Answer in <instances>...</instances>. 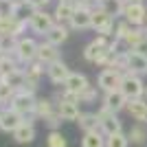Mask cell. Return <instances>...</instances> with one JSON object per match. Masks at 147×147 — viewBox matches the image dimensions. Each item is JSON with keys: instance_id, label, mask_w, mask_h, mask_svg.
Here are the masks:
<instances>
[{"instance_id": "1", "label": "cell", "mask_w": 147, "mask_h": 147, "mask_svg": "<svg viewBox=\"0 0 147 147\" xmlns=\"http://www.w3.org/2000/svg\"><path fill=\"white\" fill-rule=\"evenodd\" d=\"M35 92H31V90H26V88H22V90H18L16 94H13V99H11V108L16 112H20L22 117H29V119H33L35 117Z\"/></svg>"}, {"instance_id": "2", "label": "cell", "mask_w": 147, "mask_h": 147, "mask_svg": "<svg viewBox=\"0 0 147 147\" xmlns=\"http://www.w3.org/2000/svg\"><path fill=\"white\" fill-rule=\"evenodd\" d=\"M145 84H143L141 75H134V73H123V79H121V92L127 97V101L132 99H143L145 94Z\"/></svg>"}, {"instance_id": "3", "label": "cell", "mask_w": 147, "mask_h": 147, "mask_svg": "<svg viewBox=\"0 0 147 147\" xmlns=\"http://www.w3.org/2000/svg\"><path fill=\"white\" fill-rule=\"evenodd\" d=\"M37 46H40V44H37L33 37H18V40L13 42V53H16L18 61L31 64V61H35V57H37Z\"/></svg>"}, {"instance_id": "4", "label": "cell", "mask_w": 147, "mask_h": 147, "mask_svg": "<svg viewBox=\"0 0 147 147\" xmlns=\"http://www.w3.org/2000/svg\"><path fill=\"white\" fill-rule=\"evenodd\" d=\"M92 29L97 31L99 35H108V37L114 35V33H112V31H114V18H112L101 5H97L92 9Z\"/></svg>"}, {"instance_id": "5", "label": "cell", "mask_w": 147, "mask_h": 147, "mask_svg": "<svg viewBox=\"0 0 147 147\" xmlns=\"http://www.w3.org/2000/svg\"><path fill=\"white\" fill-rule=\"evenodd\" d=\"M53 24H55L53 13H46L44 9H35V11H33V16L29 18L31 31H33V33H37V35H46V33L53 29Z\"/></svg>"}, {"instance_id": "6", "label": "cell", "mask_w": 147, "mask_h": 147, "mask_svg": "<svg viewBox=\"0 0 147 147\" xmlns=\"http://www.w3.org/2000/svg\"><path fill=\"white\" fill-rule=\"evenodd\" d=\"M121 79L123 73L114 70V68H103L97 77V88H101L103 92H112V90H121Z\"/></svg>"}, {"instance_id": "7", "label": "cell", "mask_w": 147, "mask_h": 147, "mask_svg": "<svg viewBox=\"0 0 147 147\" xmlns=\"http://www.w3.org/2000/svg\"><path fill=\"white\" fill-rule=\"evenodd\" d=\"M97 117H99V127H101V132H103L105 136L121 132V121H119L117 112H112V110H108L105 105H101V110L97 112Z\"/></svg>"}, {"instance_id": "8", "label": "cell", "mask_w": 147, "mask_h": 147, "mask_svg": "<svg viewBox=\"0 0 147 147\" xmlns=\"http://www.w3.org/2000/svg\"><path fill=\"white\" fill-rule=\"evenodd\" d=\"M145 13H147V7L143 5V2H125L123 18L127 20L132 26H143L145 24Z\"/></svg>"}, {"instance_id": "9", "label": "cell", "mask_w": 147, "mask_h": 147, "mask_svg": "<svg viewBox=\"0 0 147 147\" xmlns=\"http://www.w3.org/2000/svg\"><path fill=\"white\" fill-rule=\"evenodd\" d=\"M125 64H127V73H134V75L147 73V55H143L134 49H125Z\"/></svg>"}, {"instance_id": "10", "label": "cell", "mask_w": 147, "mask_h": 147, "mask_svg": "<svg viewBox=\"0 0 147 147\" xmlns=\"http://www.w3.org/2000/svg\"><path fill=\"white\" fill-rule=\"evenodd\" d=\"M20 123H24V117L20 114V112H16L9 105V108H2V112H0V132H11L13 134V129L18 127Z\"/></svg>"}, {"instance_id": "11", "label": "cell", "mask_w": 147, "mask_h": 147, "mask_svg": "<svg viewBox=\"0 0 147 147\" xmlns=\"http://www.w3.org/2000/svg\"><path fill=\"white\" fill-rule=\"evenodd\" d=\"M68 24L75 31L92 29V9H88V7H75V13H73V18H70Z\"/></svg>"}, {"instance_id": "12", "label": "cell", "mask_w": 147, "mask_h": 147, "mask_svg": "<svg viewBox=\"0 0 147 147\" xmlns=\"http://www.w3.org/2000/svg\"><path fill=\"white\" fill-rule=\"evenodd\" d=\"M46 75H49L51 84H55V86H64V81L68 79L70 70H68V66L61 59H57V61H53V64L46 66Z\"/></svg>"}, {"instance_id": "13", "label": "cell", "mask_w": 147, "mask_h": 147, "mask_svg": "<svg viewBox=\"0 0 147 147\" xmlns=\"http://www.w3.org/2000/svg\"><path fill=\"white\" fill-rule=\"evenodd\" d=\"M35 59L40 61L42 66H49V64L61 59V57H59V51H57L55 44H51V42H46V40H44V42L37 46V57H35Z\"/></svg>"}, {"instance_id": "14", "label": "cell", "mask_w": 147, "mask_h": 147, "mask_svg": "<svg viewBox=\"0 0 147 147\" xmlns=\"http://www.w3.org/2000/svg\"><path fill=\"white\" fill-rule=\"evenodd\" d=\"M13 141L20 143V145H29V143L35 141V125L31 121L20 123L18 127L13 129Z\"/></svg>"}, {"instance_id": "15", "label": "cell", "mask_w": 147, "mask_h": 147, "mask_svg": "<svg viewBox=\"0 0 147 147\" xmlns=\"http://www.w3.org/2000/svg\"><path fill=\"white\" fill-rule=\"evenodd\" d=\"M103 105L112 112H121L127 108V97L123 94L121 90H112V92H105L103 94Z\"/></svg>"}, {"instance_id": "16", "label": "cell", "mask_w": 147, "mask_h": 147, "mask_svg": "<svg viewBox=\"0 0 147 147\" xmlns=\"http://www.w3.org/2000/svg\"><path fill=\"white\" fill-rule=\"evenodd\" d=\"M90 86L88 84V77L81 73H70L68 75V79L64 81V90H70V92H77L79 94L81 90H86V88Z\"/></svg>"}, {"instance_id": "17", "label": "cell", "mask_w": 147, "mask_h": 147, "mask_svg": "<svg viewBox=\"0 0 147 147\" xmlns=\"http://www.w3.org/2000/svg\"><path fill=\"white\" fill-rule=\"evenodd\" d=\"M0 79L5 81V84H9L11 88H16V90H22V88L26 86V73H24V68H13L11 73L2 75Z\"/></svg>"}, {"instance_id": "18", "label": "cell", "mask_w": 147, "mask_h": 147, "mask_svg": "<svg viewBox=\"0 0 147 147\" xmlns=\"http://www.w3.org/2000/svg\"><path fill=\"white\" fill-rule=\"evenodd\" d=\"M44 40H46V42H51V44H55V46H61V44L68 40V26L55 22V24H53V29L44 35Z\"/></svg>"}, {"instance_id": "19", "label": "cell", "mask_w": 147, "mask_h": 147, "mask_svg": "<svg viewBox=\"0 0 147 147\" xmlns=\"http://www.w3.org/2000/svg\"><path fill=\"white\" fill-rule=\"evenodd\" d=\"M143 40H147V29L145 26H132L129 33L123 37V46L125 49H136Z\"/></svg>"}, {"instance_id": "20", "label": "cell", "mask_w": 147, "mask_h": 147, "mask_svg": "<svg viewBox=\"0 0 147 147\" xmlns=\"http://www.w3.org/2000/svg\"><path fill=\"white\" fill-rule=\"evenodd\" d=\"M57 112L64 121H77L79 119V105L77 103H70V101H57Z\"/></svg>"}, {"instance_id": "21", "label": "cell", "mask_w": 147, "mask_h": 147, "mask_svg": "<svg viewBox=\"0 0 147 147\" xmlns=\"http://www.w3.org/2000/svg\"><path fill=\"white\" fill-rule=\"evenodd\" d=\"M73 13H75V5L73 2H57L53 18H55V22H59V24H68L70 18H73Z\"/></svg>"}, {"instance_id": "22", "label": "cell", "mask_w": 147, "mask_h": 147, "mask_svg": "<svg viewBox=\"0 0 147 147\" xmlns=\"http://www.w3.org/2000/svg\"><path fill=\"white\" fill-rule=\"evenodd\" d=\"M81 147H105V134L101 129L84 132V136H81Z\"/></svg>"}, {"instance_id": "23", "label": "cell", "mask_w": 147, "mask_h": 147, "mask_svg": "<svg viewBox=\"0 0 147 147\" xmlns=\"http://www.w3.org/2000/svg\"><path fill=\"white\" fill-rule=\"evenodd\" d=\"M77 123H79V127L84 129V132L101 129V127H99V117H97V112H81L79 119H77Z\"/></svg>"}, {"instance_id": "24", "label": "cell", "mask_w": 147, "mask_h": 147, "mask_svg": "<svg viewBox=\"0 0 147 147\" xmlns=\"http://www.w3.org/2000/svg\"><path fill=\"white\" fill-rule=\"evenodd\" d=\"M125 110L129 112L132 119L143 121V119H145V112H147V101H143V99H132V101H127V108H125Z\"/></svg>"}, {"instance_id": "25", "label": "cell", "mask_w": 147, "mask_h": 147, "mask_svg": "<svg viewBox=\"0 0 147 147\" xmlns=\"http://www.w3.org/2000/svg\"><path fill=\"white\" fill-rule=\"evenodd\" d=\"M57 108H53V101L51 99H37L35 101V117H40L44 121V119L49 117V114H53Z\"/></svg>"}, {"instance_id": "26", "label": "cell", "mask_w": 147, "mask_h": 147, "mask_svg": "<svg viewBox=\"0 0 147 147\" xmlns=\"http://www.w3.org/2000/svg\"><path fill=\"white\" fill-rule=\"evenodd\" d=\"M101 7H103L108 13H110L112 18H114V16H123L125 0H103V2H101Z\"/></svg>"}, {"instance_id": "27", "label": "cell", "mask_w": 147, "mask_h": 147, "mask_svg": "<svg viewBox=\"0 0 147 147\" xmlns=\"http://www.w3.org/2000/svg\"><path fill=\"white\" fill-rule=\"evenodd\" d=\"M105 147H129V138L123 132L110 134V136H105Z\"/></svg>"}, {"instance_id": "28", "label": "cell", "mask_w": 147, "mask_h": 147, "mask_svg": "<svg viewBox=\"0 0 147 147\" xmlns=\"http://www.w3.org/2000/svg\"><path fill=\"white\" fill-rule=\"evenodd\" d=\"M127 138H129V143H136V145H143V143L147 141V129L143 127V125H134V127L129 129Z\"/></svg>"}, {"instance_id": "29", "label": "cell", "mask_w": 147, "mask_h": 147, "mask_svg": "<svg viewBox=\"0 0 147 147\" xmlns=\"http://www.w3.org/2000/svg\"><path fill=\"white\" fill-rule=\"evenodd\" d=\"M46 145H49V147H68V143H66V138L61 136V132L51 129L49 136H46Z\"/></svg>"}, {"instance_id": "30", "label": "cell", "mask_w": 147, "mask_h": 147, "mask_svg": "<svg viewBox=\"0 0 147 147\" xmlns=\"http://www.w3.org/2000/svg\"><path fill=\"white\" fill-rule=\"evenodd\" d=\"M16 88H11L9 84H5V81L0 79V103H11L13 94H16Z\"/></svg>"}, {"instance_id": "31", "label": "cell", "mask_w": 147, "mask_h": 147, "mask_svg": "<svg viewBox=\"0 0 147 147\" xmlns=\"http://www.w3.org/2000/svg\"><path fill=\"white\" fill-rule=\"evenodd\" d=\"M129 29H132V24H129L127 20H123L121 24H117V29H114V40H121L123 42V37L129 33Z\"/></svg>"}, {"instance_id": "32", "label": "cell", "mask_w": 147, "mask_h": 147, "mask_svg": "<svg viewBox=\"0 0 147 147\" xmlns=\"http://www.w3.org/2000/svg\"><path fill=\"white\" fill-rule=\"evenodd\" d=\"M97 99V90H94V86H88L86 90L79 92V101L81 103H90V101H94Z\"/></svg>"}, {"instance_id": "33", "label": "cell", "mask_w": 147, "mask_h": 147, "mask_svg": "<svg viewBox=\"0 0 147 147\" xmlns=\"http://www.w3.org/2000/svg\"><path fill=\"white\" fill-rule=\"evenodd\" d=\"M99 49H101V46H97L94 42H90L86 49H84V59L92 64V61H94V57H97V53H99Z\"/></svg>"}, {"instance_id": "34", "label": "cell", "mask_w": 147, "mask_h": 147, "mask_svg": "<svg viewBox=\"0 0 147 147\" xmlns=\"http://www.w3.org/2000/svg\"><path fill=\"white\" fill-rule=\"evenodd\" d=\"M61 121H64V119L59 117V112H57V110L53 112V114H49V117L44 119V123H46V125H49L51 129H57V127L61 125Z\"/></svg>"}, {"instance_id": "35", "label": "cell", "mask_w": 147, "mask_h": 147, "mask_svg": "<svg viewBox=\"0 0 147 147\" xmlns=\"http://www.w3.org/2000/svg\"><path fill=\"white\" fill-rule=\"evenodd\" d=\"M26 2H29V5L33 7V9H44V7L49 5L51 0H26Z\"/></svg>"}, {"instance_id": "36", "label": "cell", "mask_w": 147, "mask_h": 147, "mask_svg": "<svg viewBox=\"0 0 147 147\" xmlns=\"http://www.w3.org/2000/svg\"><path fill=\"white\" fill-rule=\"evenodd\" d=\"M5 55V46H2V40H0V57Z\"/></svg>"}, {"instance_id": "37", "label": "cell", "mask_w": 147, "mask_h": 147, "mask_svg": "<svg viewBox=\"0 0 147 147\" xmlns=\"http://www.w3.org/2000/svg\"><path fill=\"white\" fill-rule=\"evenodd\" d=\"M125 2H143V0H125Z\"/></svg>"}, {"instance_id": "38", "label": "cell", "mask_w": 147, "mask_h": 147, "mask_svg": "<svg viewBox=\"0 0 147 147\" xmlns=\"http://www.w3.org/2000/svg\"><path fill=\"white\" fill-rule=\"evenodd\" d=\"M143 26H145V29H147V13H145V24H143Z\"/></svg>"}, {"instance_id": "39", "label": "cell", "mask_w": 147, "mask_h": 147, "mask_svg": "<svg viewBox=\"0 0 147 147\" xmlns=\"http://www.w3.org/2000/svg\"><path fill=\"white\" fill-rule=\"evenodd\" d=\"M143 123H147V112H145V119H143Z\"/></svg>"}, {"instance_id": "40", "label": "cell", "mask_w": 147, "mask_h": 147, "mask_svg": "<svg viewBox=\"0 0 147 147\" xmlns=\"http://www.w3.org/2000/svg\"><path fill=\"white\" fill-rule=\"evenodd\" d=\"M94 2H97V5H101V2H103V0H94Z\"/></svg>"}, {"instance_id": "41", "label": "cell", "mask_w": 147, "mask_h": 147, "mask_svg": "<svg viewBox=\"0 0 147 147\" xmlns=\"http://www.w3.org/2000/svg\"><path fill=\"white\" fill-rule=\"evenodd\" d=\"M11 2H22V0H11Z\"/></svg>"}, {"instance_id": "42", "label": "cell", "mask_w": 147, "mask_h": 147, "mask_svg": "<svg viewBox=\"0 0 147 147\" xmlns=\"http://www.w3.org/2000/svg\"><path fill=\"white\" fill-rule=\"evenodd\" d=\"M0 112H2V103H0Z\"/></svg>"}, {"instance_id": "43", "label": "cell", "mask_w": 147, "mask_h": 147, "mask_svg": "<svg viewBox=\"0 0 147 147\" xmlns=\"http://www.w3.org/2000/svg\"><path fill=\"white\" fill-rule=\"evenodd\" d=\"M145 97H147V88H145Z\"/></svg>"}]
</instances>
